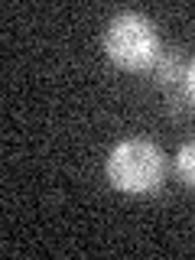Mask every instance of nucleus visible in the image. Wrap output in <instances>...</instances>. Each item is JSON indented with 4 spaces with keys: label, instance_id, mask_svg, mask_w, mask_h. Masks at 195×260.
<instances>
[{
    "label": "nucleus",
    "instance_id": "1",
    "mask_svg": "<svg viewBox=\"0 0 195 260\" xmlns=\"http://www.w3.org/2000/svg\"><path fill=\"white\" fill-rule=\"evenodd\" d=\"M108 179L117 192L150 195L166 179V156L156 143L143 140V137L120 140L108 156Z\"/></svg>",
    "mask_w": 195,
    "mask_h": 260
},
{
    "label": "nucleus",
    "instance_id": "2",
    "mask_svg": "<svg viewBox=\"0 0 195 260\" xmlns=\"http://www.w3.org/2000/svg\"><path fill=\"white\" fill-rule=\"evenodd\" d=\"M104 52L124 72H150L162 52L159 32L143 13H117L104 29Z\"/></svg>",
    "mask_w": 195,
    "mask_h": 260
},
{
    "label": "nucleus",
    "instance_id": "3",
    "mask_svg": "<svg viewBox=\"0 0 195 260\" xmlns=\"http://www.w3.org/2000/svg\"><path fill=\"white\" fill-rule=\"evenodd\" d=\"M185 69H189V62L182 59L179 49H162V52L156 55V62L150 65V78H153V85H156V88L173 91V88H182Z\"/></svg>",
    "mask_w": 195,
    "mask_h": 260
},
{
    "label": "nucleus",
    "instance_id": "4",
    "mask_svg": "<svg viewBox=\"0 0 195 260\" xmlns=\"http://www.w3.org/2000/svg\"><path fill=\"white\" fill-rule=\"evenodd\" d=\"M176 176H179V182L185 185V189H195V140H189L182 146V150L176 153Z\"/></svg>",
    "mask_w": 195,
    "mask_h": 260
},
{
    "label": "nucleus",
    "instance_id": "5",
    "mask_svg": "<svg viewBox=\"0 0 195 260\" xmlns=\"http://www.w3.org/2000/svg\"><path fill=\"white\" fill-rule=\"evenodd\" d=\"M182 91L189 98V104L195 108V59L189 62V69H185V78H182Z\"/></svg>",
    "mask_w": 195,
    "mask_h": 260
}]
</instances>
